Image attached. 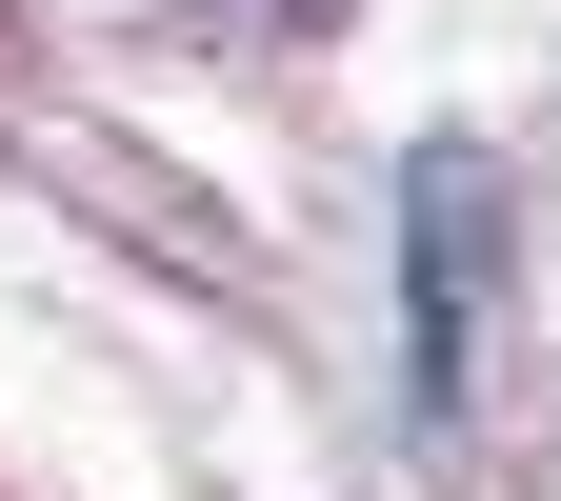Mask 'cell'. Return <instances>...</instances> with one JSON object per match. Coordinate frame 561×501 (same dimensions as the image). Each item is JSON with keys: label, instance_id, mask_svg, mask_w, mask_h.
<instances>
[{"label": "cell", "instance_id": "6da1fadb", "mask_svg": "<svg viewBox=\"0 0 561 501\" xmlns=\"http://www.w3.org/2000/svg\"><path fill=\"white\" fill-rule=\"evenodd\" d=\"M481 281H502V161L421 140L401 161V401L421 421H461V382H481Z\"/></svg>", "mask_w": 561, "mask_h": 501}]
</instances>
